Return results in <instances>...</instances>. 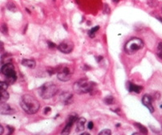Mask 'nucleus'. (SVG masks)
Returning <instances> with one entry per match:
<instances>
[{
  "label": "nucleus",
  "instance_id": "f257e3e1",
  "mask_svg": "<svg viewBox=\"0 0 162 135\" xmlns=\"http://www.w3.org/2000/svg\"><path fill=\"white\" fill-rule=\"evenodd\" d=\"M20 105L24 111L29 114H35L40 108L39 101L30 94H25L22 97Z\"/></svg>",
  "mask_w": 162,
  "mask_h": 135
},
{
  "label": "nucleus",
  "instance_id": "f03ea898",
  "mask_svg": "<svg viewBox=\"0 0 162 135\" xmlns=\"http://www.w3.org/2000/svg\"><path fill=\"white\" fill-rule=\"evenodd\" d=\"M58 88L55 84L52 82H47L39 88L38 93L43 99H50L56 94Z\"/></svg>",
  "mask_w": 162,
  "mask_h": 135
},
{
  "label": "nucleus",
  "instance_id": "7ed1b4c3",
  "mask_svg": "<svg viewBox=\"0 0 162 135\" xmlns=\"http://www.w3.org/2000/svg\"><path fill=\"white\" fill-rule=\"evenodd\" d=\"M95 83L91 82L87 79H81L76 81L73 85V90L78 94H84L93 90Z\"/></svg>",
  "mask_w": 162,
  "mask_h": 135
},
{
  "label": "nucleus",
  "instance_id": "20e7f679",
  "mask_svg": "<svg viewBox=\"0 0 162 135\" xmlns=\"http://www.w3.org/2000/svg\"><path fill=\"white\" fill-rule=\"evenodd\" d=\"M144 47V43L139 38H132L124 46V50L128 54H134Z\"/></svg>",
  "mask_w": 162,
  "mask_h": 135
},
{
  "label": "nucleus",
  "instance_id": "39448f33",
  "mask_svg": "<svg viewBox=\"0 0 162 135\" xmlns=\"http://www.w3.org/2000/svg\"><path fill=\"white\" fill-rule=\"evenodd\" d=\"M78 115L75 113H72L71 115H69L68 119L67 121V124L63 129V130L61 131V135H69L71 133V127L73 126V124L76 122L78 121Z\"/></svg>",
  "mask_w": 162,
  "mask_h": 135
},
{
  "label": "nucleus",
  "instance_id": "423d86ee",
  "mask_svg": "<svg viewBox=\"0 0 162 135\" xmlns=\"http://www.w3.org/2000/svg\"><path fill=\"white\" fill-rule=\"evenodd\" d=\"M57 78L63 82H66V81H68L69 80H71V71L70 68L67 67V66H64L62 68H60L57 73Z\"/></svg>",
  "mask_w": 162,
  "mask_h": 135
},
{
  "label": "nucleus",
  "instance_id": "0eeeda50",
  "mask_svg": "<svg viewBox=\"0 0 162 135\" xmlns=\"http://www.w3.org/2000/svg\"><path fill=\"white\" fill-rule=\"evenodd\" d=\"M58 49H59L60 52L64 54H69L71 53L73 49H74V44L69 41V40H65L62 42L61 44H59L58 46Z\"/></svg>",
  "mask_w": 162,
  "mask_h": 135
},
{
  "label": "nucleus",
  "instance_id": "6e6552de",
  "mask_svg": "<svg viewBox=\"0 0 162 135\" xmlns=\"http://www.w3.org/2000/svg\"><path fill=\"white\" fill-rule=\"evenodd\" d=\"M1 72L6 77L8 76H16L15 70V67L12 63H9V64H3L2 68H1Z\"/></svg>",
  "mask_w": 162,
  "mask_h": 135
},
{
  "label": "nucleus",
  "instance_id": "1a4fd4ad",
  "mask_svg": "<svg viewBox=\"0 0 162 135\" xmlns=\"http://www.w3.org/2000/svg\"><path fill=\"white\" fill-rule=\"evenodd\" d=\"M15 113V110L11 108L7 103L5 102H1L0 105V113L3 115H11Z\"/></svg>",
  "mask_w": 162,
  "mask_h": 135
},
{
  "label": "nucleus",
  "instance_id": "9d476101",
  "mask_svg": "<svg viewBox=\"0 0 162 135\" xmlns=\"http://www.w3.org/2000/svg\"><path fill=\"white\" fill-rule=\"evenodd\" d=\"M142 103L145 107L148 108V109L149 110L151 113H153L154 112V108L152 104V97L150 95L145 94L144 96L142 97Z\"/></svg>",
  "mask_w": 162,
  "mask_h": 135
},
{
  "label": "nucleus",
  "instance_id": "9b49d317",
  "mask_svg": "<svg viewBox=\"0 0 162 135\" xmlns=\"http://www.w3.org/2000/svg\"><path fill=\"white\" fill-rule=\"evenodd\" d=\"M73 95L70 92H63L60 95V101L64 105H69L71 103Z\"/></svg>",
  "mask_w": 162,
  "mask_h": 135
},
{
  "label": "nucleus",
  "instance_id": "f8f14e48",
  "mask_svg": "<svg viewBox=\"0 0 162 135\" xmlns=\"http://www.w3.org/2000/svg\"><path fill=\"white\" fill-rule=\"evenodd\" d=\"M127 86H128V91L134 92L136 93H140L143 89L142 86L136 85V84H134L131 83V82H128L127 83Z\"/></svg>",
  "mask_w": 162,
  "mask_h": 135
},
{
  "label": "nucleus",
  "instance_id": "ddd939ff",
  "mask_svg": "<svg viewBox=\"0 0 162 135\" xmlns=\"http://www.w3.org/2000/svg\"><path fill=\"white\" fill-rule=\"evenodd\" d=\"M86 119L84 117H79L77 121V126H76V132L83 131L85 128Z\"/></svg>",
  "mask_w": 162,
  "mask_h": 135
},
{
  "label": "nucleus",
  "instance_id": "4468645a",
  "mask_svg": "<svg viewBox=\"0 0 162 135\" xmlns=\"http://www.w3.org/2000/svg\"><path fill=\"white\" fill-rule=\"evenodd\" d=\"M22 64L24 66H26V67L30 68H34L36 67V61L32 59H24V60H22Z\"/></svg>",
  "mask_w": 162,
  "mask_h": 135
},
{
  "label": "nucleus",
  "instance_id": "2eb2a0df",
  "mask_svg": "<svg viewBox=\"0 0 162 135\" xmlns=\"http://www.w3.org/2000/svg\"><path fill=\"white\" fill-rule=\"evenodd\" d=\"M1 63L2 64H9V63H11V56L10 54H5V55H3L2 56V58H1Z\"/></svg>",
  "mask_w": 162,
  "mask_h": 135
},
{
  "label": "nucleus",
  "instance_id": "dca6fc26",
  "mask_svg": "<svg viewBox=\"0 0 162 135\" xmlns=\"http://www.w3.org/2000/svg\"><path fill=\"white\" fill-rule=\"evenodd\" d=\"M135 126L138 128L139 130L141 132V134L144 135H147L148 134V129H147L145 126H143L140 123H134Z\"/></svg>",
  "mask_w": 162,
  "mask_h": 135
},
{
  "label": "nucleus",
  "instance_id": "f3484780",
  "mask_svg": "<svg viewBox=\"0 0 162 135\" xmlns=\"http://www.w3.org/2000/svg\"><path fill=\"white\" fill-rule=\"evenodd\" d=\"M9 99V93L7 90L1 91V102H5Z\"/></svg>",
  "mask_w": 162,
  "mask_h": 135
},
{
  "label": "nucleus",
  "instance_id": "a211bd4d",
  "mask_svg": "<svg viewBox=\"0 0 162 135\" xmlns=\"http://www.w3.org/2000/svg\"><path fill=\"white\" fill-rule=\"evenodd\" d=\"M99 29V26H96L95 28H92L91 30L88 32V36H90L91 38H94L95 36V33H96V32H97Z\"/></svg>",
  "mask_w": 162,
  "mask_h": 135
},
{
  "label": "nucleus",
  "instance_id": "6ab92c4d",
  "mask_svg": "<svg viewBox=\"0 0 162 135\" xmlns=\"http://www.w3.org/2000/svg\"><path fill=\"white\" fill-rule=\"evenodd\" d=\"M104 103L106 104V105H112V104L114 103V97H112V96H108L106 97L105 98H104Z\"/></svg>",
  "mask_w": 162,
  "mask_h": 135
},
{
  "label": "nucleus",
  "instance_id": "aec40b11",
  "mask_svg": "<svg viewBox=\"0 0 162 135\" xmlns=\"http://www.w3.org/2000/svg\"><path fill=\"white\" fill-rule=\"evenodd\" d=\"M7 8L9 11H11L15 12L17 11V7H16L15 5L13 3H8L7 5Z\"/></svg>",
  "mask_w": 162,
  "mask_h": 135
},
{
  "label": "nucleus",
  "instance_id": "412c9836",
  "mask_svg": "<svg viewBox=\"0 0 162 135\" xmlns=\"http://www.w3.org/2000/svg\"><path fill=\"white\" fill-rule=\"evenodd\" d=\"M99 135H112V131L108 129H105V130L99 132Z\"/></svg>",
  "mask_w": 162,
  "mask_h": 135
},
{
  "label": "nucleus",
  "instance_id": "4be33fe9",
  "mask_svg": "<svg viewBox=\"0 0 162 135\" xmlns=\"http://www.w3.org/2000/svg\"><path fill=\"white\" fill-rule=\"evenodd\" d=\"M0 87H1V91H3V90H7V88L8 87V84L5 81V82H1L0 83Z\"/></svg>",
  "mask_w": 162,
  "mask_h": 135
},
{
  "label": "nucleus",
  "instance_id": "5701e85b",
  "mask_svg": "<svg viewBox=\"0 0 162 135\" xmlns=\"http://www.w3.org/2000/svg\"><path fill=\"white\" fill-rule=\"evenodd\" d=\"M1 31L3 34H7L8 32V28L7 24H3L2 27H1Z\"/></svg>",
  "mask_w": 162,
  "mask_h": 135
},
{
  "label": "nucleus",
  "instance_id": "b1692460",
  "mask_svg": "<svg viewBox=\"0 0 162 135\" xmlns=\"http://www.w3.org/2000/svg\"><path fill=\"white\" fill-rule=\"evenodd\" d=\"M158 56L160 58H161L162 59V43H160L158 44Z\"/></svg>",
  "mask_w": 162,
  "mask_h": 135
},
{
  "label": "nucleus",
  "instance_id": "393cba45",
  "mask_svg": "<svg viewBox=\"0 0 162 135\" xmlns=\"http://www.w3.org/2000/svg\"><path fill=\"white\" fill-rule=\"evenodd\" d=\"M48 47H49L50 48H56V45H55V44H54L53 42H51V41H48Z\"/></svg>",
  "mask_w": 162,
  "mask_h": 135
},
{
  "label": "nucleus",
  "instance_id": "a878e982",
  "mask_svg": "<svg viewBox=\"0 0 162 135\" xmlns=\"http://www.w3.org/2000/svg\"><path fill=\"white\" fill-rule=\"evenodd\" d=\"M93 127H94V124H93L92 122H90L88 123V125H87V128H88L89 130H92Z\"/></svg>",
  "mask_w": 162,
  "mask_h": 135
},
{
  "label": "nucleus",
  "instance_id": "bb28decb",
  "mask_svg": "<svg viewBox=\"0 0 162 135\" xmlns=\"http://www.w3.org/2000/svg\"><path fill=\"white\" fill-rule=\"evenodd\" d=\"M51 111H52V109L50 107H46L44 109V113H45V114H48V113Z\"/></svg>",
  "mask_w": 162,
  "mask_h": 135
},
{
  "label": "nucleus",
  "instance_id": "cd10ccee",
  "mask_svg": "<svg viewBox=\"0 0 162 135\" xmlns=\"http://www.w3.org/2000/svg\"><path fill=\"white\" fill-rule=\"evenodd\" d=\"M0 130H1V132H0V135H3V127L1 126H0Z\"/></svg>",
  "mask_w": 162,
  "mask_h": 135
},
{
  "label": "nucleus",
  "instance_id": "c85d7f7f",
  "mask_svg": "<svg viewBox=\"0 0 162 135\" xmlns=\"http://www.w3.org/2000/svg\"><path fill=\"white\" fill-rule=\"evenodd\" d=\"M102 59H103V56H99V57H98V59H97V61L99 62V61L102 60Z\"/></svg>",
  "mask_w": 162,
  "mask_h": 135
},
{
  "label": "nucleus",
  "instance_id": "c756f323",
  "mask_svg": "<svg viewBox=\"0 0 162 135\" xmlns=\"http://www.w3.org/2000/svg\"><path fill=\"white\" fill-rule=\"evenodd\" d=\"M81 135H90L88 133H83Z\"/></svg>",
  "mask_w": 162,
  "mask_h": 135
},
{
  "label": "nucleus",
  "instance_id": "7c9ffc66",
  "mask_svg": "<svg viewBox=\"0 0 162 135\" xmlns=\"http://www.w3.org/2000/svg\"><path fill=\"white\" fill-rule=\"evenodd\" d=\"M112 2H113V3H118L119 0H112Z\"/></svg>",
  "mask_w": 162,
  "mask_h": 135
},
{
  "label": "nucleus",
  "instance_id": "2f4dec72",
  "mask_svg": "<svg viewBox=\"0 0 162 135\" xmlns=\"http://www.w3.org/2000/svg\"><path fill=\"white\" fill-rule=\"evenodd\" d=\"M132 135H140L138 133H134V134H132Z\"/></svg>",
  "mask_w": 162,
  "mask_h": 135
}]
</instances>
